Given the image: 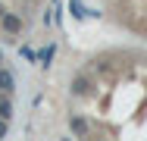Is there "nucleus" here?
Masks as SVG:
<instances>
[{"label":"nucleus","instance_id":"1","mask_svg":"<svg viewBox=\"0 0 147 141\" xmlns=\"http://www.w3.org/2000/svg\"><path fill=\"white\" fill-rule=\"evenodd\" d=\"M22 25H25V22H22L16 13H6V9H3V16H0V28H3V35H19Z\"/></svg>","mask_w":147,"mask_h":141},{"label":"nucleus","instance_id":"2","mask_svg":"<svg viewBox=\"0 0 147 141\" xmlns=\"http://www.w3.org/2000/svg\"><path fill=\"white\" fill-rule=\"evenodd\" d=\"M69 91H72L75 97H88V94H94V85H91L85 75H75V79H72V85H69Z\"/></svg>","mask_w":147,"mask_h":141},{"label":"nucleus","instance_id":"3","mask_svg":"<svg viewBox=\"0 0 147 141\" xmlns=\"http://www.w3.org/2000/svg\"><path fill=\"white\" fill-rule=\"evenodd\" d=\"M69 132H72L75 138H88V132H91L88 119H85V116H72V119H69Z\"/></svg>","mask_w":147,"mask_h":141},{"label":"nucleus","instance_id":"4","mask_svg":"<svg viewBox=\"0 0 147 141\" xmlns=\"http://www.w3.org/2000/svg\"><path fill=\"white\" fill-rule=\"evenodd\" d=\"M0 91H3V94H13V91H16V79H13L9 69H0Z\"/></svg>","mask_w":147,"mask_h":141},{"label":"nucleus","instance_id":"5","mask_svg":"<svg viewBox=\"0 0 147 141\" xmlns=\"http://www.w3.org/2000/svg\"><path fill=\"white\" fill-rule=\"evenodd\" d=\"M53 56H57V44H47V47L41 50V56H38V63H41V66L47 69V66L53 63Z\"/></svg>","mask_w":147,"mask_h":141},{"label":"nucleus","instance_id":"6","mask_svg":"<svg viewBox=\"0 0 147 141\" xmlns=\"http://www.w3.org/2000/svg\"><path fill=\"white\" fill-rule=\"evenodd\" d=\"M0 116H3V119H13V104H9V94H6V97H0Z\"/></svg>","mask_w":147,"mask_h":141},{"label":"nucleus","instance_id":"7","mask_svg":"<svg viewBox=\"0 0 147 141\" xmlns=\"http://www.w3.org/2000/svg\"><path fill=\"white\" fill-rule=\"evenodd\" d=\"M72 16H75V19H85V16H88V13H85V6H82L78 0H72Z\"/></svg>","mask_w":147,"mask_h":141},{"label":"nucleus","instance_id":"8","mask_svg":"<svg viewBox=\"0 0 147 141\" xmlns=\"http://www.w3.org/2000/svg\"><path fill=\"white\" fill-rule=\"evenodd\" d=\"M19 54L25 56V60H28V63H38V54H34V50H31V47H19Z\"/></svg>","mask_w":147,"mask_h":141},{"label":"nucleus","instance_id":"9","mask_svg":"<svg viewBox=\"0 0 147 141\" xmlns=\"http://www.w3.org/2000/svg\"><path fill=\"white\" fill-rule=\"evenodd\" d=\"M6 132H9V119L0 116V138H6Z\"/></svg>","mask_w":147,"mask_h":141},{"label":"nucleus","instance_id":"10","mask_svg":"<svg viewBox=\"0 0 147 141\" xmlns=\"http://www.w3.org/2000/svg\"><path fill=\"white\" fill-rule=\"evenodd\" d=\"M0 16H3V6H0Z\"/></svg>","mask_w":147,"mask_h":141}]
</instances>
